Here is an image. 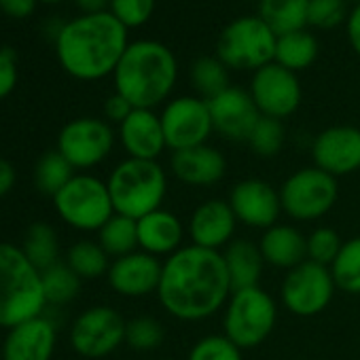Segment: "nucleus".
Instances as JSON below:
<instances>
[{
	"label": "nucleus",
	"instance_id": "1",
	"mask_svg": "<svg viewBox=\"0 0 360 360\" xmlns=\"http://www.w3.org/2000/svg\"><path fill=\"white\" fill-rule=\"evenodd\" d=\"M231 292L223 255L217 250L189 244L163 261L157 299L176 320H206L225 307Z\"/></svg>",
	"mask_w": 360,
	"mask_h": 360
},
{
	"label": "nucleus",
	"instance_id": "2",
	"mask_svg": "<svg viewBox=\"0 0 360 360\" xmlns=\"http://www.w3.org/2000/svg\"><path fill=\"white\" fill-rule=\"evenodd\" d=\"M127 45V28L104 11L66 22L56 39V53L70 77L98 81L115 72Z\"/></svg>",
	"mask_w": 360,
	"mask_h": 360
},
{
	"label": "nucleus",
	"instance_id": "3",
	"mask_svg": "<svg viewBox=\"0 0 360 360\" xmlns=\"http://www.w3.org/2000/svg\"><path fill=\"white\" fill-rule=\"evenodd\" d=\"M115 91L134 108L153 110L165 102L178 79V62L159 41L129 43L115 72Z\"/></svg>",
	"mask_w": 360,
	"mask_h": 360
},
{
	"label": "nucleus",
	"instance_id": "4",
	"mask_svg": "<svg viewBox=\"0 0 360 360\" xmlns=\"http://www.w3.org/2000/svg\"><path fill=\"white\" fill-rule=\"evenodd\" d=\"M45 305L43 274L22 246L0 242V328H13L43 316Z\"/></svg>",
	"mask_w": 360,
	"mask_h": 360
},
{
	"label": "nucleus",
	"instance_id": "5",
	"mask_svg": "<svg viewBox=\"0 0 360 360\" xmlns=\"http://www.w3.org/2000/svg\"><path fill=\"white\" fill-rule=\"evenodd\" d=\"M106 185L115 214L138 221L163 206L167 195V174L157 161L127 157L115 165Z\"/></svg>",
	"mask_w": 360,
	"mask_h": 360
},
{
	"label": "nucleus",
	"instance_id": "6",
	"mask_svg": "<svg viewBox=\"0 0 360 360\" xmlns=\"http://www.w3.org/2000/svg\"><path fill=\"white\" fill-rule=\"evenodd\" d=\"M278 320L276 299L261 286L233 290L225 303L223 335L229 337L242 352L267 341Z\"/></svg>",
	"mask_w": 360,
	"mask_h": 360
},
{
	"label": "nucleus",
	"instance_id": "7",
	"mask_svg": "<svg viewBox=\"0 0 360 360\" xmlns=\"http://www.w3.org/2000/svg\"><path fill=\"white\" fill-rule=\"evenodd\" d=\"M276 32L257 15L231 22L219 37L217 58L233 70H261L276 60Z\"/></svg>",
	"mask_w": 360,
	"mask_h": 360
},
{
	"label": "nucleus",
	"instance_id": "8",
	"mask_svg": "<svg viewBox=\"0 0 360 360\" xmlns=\"http://www.w3.org/2000/svg\"><path fill=\"white\" fill-rule=\"evenodd\" d=\"M51 200L58 217L79 231H100L115 214L108 185L91 174H75Z\"/></svg>",
	"mask_w": 360,
	"mask_h": 360
},
{
	"label": "nucleus",
	"instance_id": "9",
	"mask_svg": "<svg viewBox=\"0 0 360 360\" xmlns=\"http://www.w3.org/2000/svg\"><path fill=\"white\" fill-rule=\"evenodd\" d=\"M337 198V178L316 165L292 172L280 187L282 212L299 223L322 219L333 210Z\"/></svg>",
	"mask_w": 360,
	"mask_h": 360
},
{
	"label": "nucleus",
	"instance_id": "10",
	"mask_svg": "<svg viewBox=\"0 0 360 360\" xmlns=\"http://www.w3.org/2000/svg\"><path fill=\"white\" fill-rule=\"evenodd\" d=\"M335 290L337 286L330 267L303 261L301 265L286 271L280 286V299L290 314L299 318H311L330 305Z\"/></svg>",
	"mask_w": 360,
	"mask_h": 360
},
{
	"label": "nucleus",
	"instance_id": "11",
	"mask_svg": "<svg viewBox=\"0 0 360 360\" xmlns=\"http://www.w3.org/2000/svg\"><path fill=\"white\" fill-rule=\"evenodd\" d=\"M123 316L108 305H94L77 316L70 328L72 349L89 360L110 356L121 343H125Z\"/></svg>",
	"mask_w": 360,
	"mask_h": 360
},
{
	"label": "nucleus",
	"instance_id": "12",
	"mask_svg": "<svg viewBox=\"0 0 360 360\" xmlns=\"http://www.w3.org/2000/svg\"><path fill=\"white\" fill-rule=\"evenodd\" d=\"M159 117L165 144L172 153L208 144V138L214 131L208 102L200 96H180L169 100Z\"/></svg>",
	"mask_w": 360,
	"mask_h": 360
},
{
	"label": "nucleus",
	"instance_id": "13",
	"mask_svg": "<svg viewBox=\"0 0 360 360\" xmlns=\"http://www.w3.org/2000/svg\"><path fill=\"white\" fill-rule=\"evenodd\" d=\"M115 146V131L108 121L96 117H81L68 121L58 136V150L75 169H89L100 165Z\"/></svg>",
	"mask_w": 360,
	"mask_h": 360
},
{
	"label": "nucleus",
	"instance_id": "14",
	"mask_svg": "<svg viewBox=\"0 0 360 360\" xmlns=\"http://www.w3.org/2000/svg\"><path fill=\"white\" fill-rule=\"evenodd\" d=\"M250 96L263 117L284 121L301 104V83L295 72L271 62L255 72Z\"/></svg>",
	"mask_w": 360,
	"mask_h": 360
},
{
	"label": "nucleus",
	"instance_id": "15",
	"mask_svg": "<svg viewBox=\"0 0 360 360\" xmlns=\"http://www.w3.org/2000/svg\"><path fill=\"white\" fill-rule=\"evenodd\" d=\"M229 206L240 225L252 229H269L282 214L280 189H274L267 180L246 178L238 183L229 193Z\"/></svg>",
	"mask_w": 360,
	"mask_h": 360
},
{
	"label": "nucleus",
	"instance_id": "16",
	"mask_svg": "<svg viewBox=\"0 0 360 360\" xmlns=\"http://www.w3.org/2000/svg\"><path fill=\"white\" fill-rule=\"evenodd\" d=\"M314 165L341 178L360 169V129L354 125H333L320 131L311 144Z\"/></svg>",
	"mask_w": 360,
	"mask_h": 360
},
{
	"label": "nucleus",
	"instance_id": "17",
	"mask_svg": "<svg viewBox=\"0 0 360 360\" xmlns=\"http://www.w3.org/2000/svg\"><path fill=\"white\" fill-rule=\"evenodd\" d=\"M208 108L214 131L231 142H246L261 119L250 91L242 87H227L223 94L208 100Z\"/></svg>",
	"mask_w": 360,
	"mask_h": 360
},
{
	"label": "nucleus",
	"instance_id": "18",
	"mask_svg": "<svg viewBox=\"0 0 360 360\" xmlns=\"http://www.w3.org/2000/svg\"><path fill=\"white\" fill-rule=\"evenodd\" d=\"M161 269H163V261H159L157 257L144 250H136L131 255L115 259L108 267L106 278L117 295L140 299L153 292L157 295Z\"/></svg>",
	"mask_w": 360,
	"mask_h": 360
},
{
	"label": "nucleus",
	"instance_id": "19",
	"mask_svg": "<svg viewBox=\"0 0 360 360\" xmlns=\"http://www.w3.org/2000/svg\"><path fill=\"white\" fill-rule=\"evenodd\" d=\"M238 225L227 200H206L193 210L187 231L193 246L223 252L236 240Z\"/></svg>",
	"mask_w": 360,
	"mask_h": 360
},
{
	"label": "nucleus",
	"instance_id": "20",
	"mask_svg": "<svg viewBox=\"0 0 360 360\" xmlns=\"http://www.w3.org/2000/svg\"><path fill=\"white\" fill-rule=\"evenodd\" d=\"M56 341V324L45 316H37L9 328L3 341L0 360H51Z\"/></svg>",
	"mask_w": 360,
	"mask_h": 360
},
{
	"label": "nucleus",
	"instance_id": "21",
	"mask_svg": "<svg viewBox=\"0 0 360 360\" xmlns=\"http://www.w3.org/2000/svg\"><path fill=\"white\" fill-rule=\"evenodd\" d=\"M172 174L189 187H212L225 178L227 159L210 144L174 150L169 159Z\"/></svg>",
	"mask_w": 360,
	"mask_h": 360
},
{
	"label": "nucleus",
	"instance_id": "22",
	"mask_svg": "<svg viewBox=\"0 0 360 360\" xmlns=\"http://www.w3.org/2000/svg\"><path fill=\"white\" fill-rule=\"evenodd\" d=\"M119 140L127 157L157 161L167 148L161 117L148 108H134L131 115L119 125Z\"/></svg>",
	"mask_w": 360,
	"mask_h": 360
},
{
	"label": "nucleus",
	"instance_id": "23",
	"mask_svg": "<svg viewBox=\"0 0 360 360\" xmlns=\"http://www.w3.org/2000/svg\"><path fill=\"white\" fill-rule=\"evenodd\" d=\"M185 225L176 214L159 208L142 219H138V246L153 257H172L183 248Z\"/></svg>",
	"mask_w": 360,
	"mask_h": 360
},
{
	"label": "nucleus",
	"instance_id": "24",
	"mask_svg": "<svg viewBox=\"0 0 360 360\" xmlns=\"http://www.w3.org/2000/svg\"><path fill=\"white\" fill-rule=\"evenodd\" d=\"M265 265L290 271L292 267L307 261V236L292 225H280L265 229L259 240Z\"/></svg>",
	"mask_w": 360,
	"mask_h": 360
},
{
	"label": "nucleus",
	"instance_id": "25",
	"mask_svg": "<svg viewBox=\"0 0 360 360\" xmlns=\"http://www.w3.org/2000/svg\"><path fill=\"white\" fill-rule=\"evenodd\" d=\"M221 255L231 282V290L259 286L265 267V259L261 255L259 244L250 240H233Z\"/></svg>",
	"mask_w": 360,
	"mask_h": 360
},
{
	"label": "nucleus",
	"instance_id": "26",
	"mask_svg": "<svg viewBox=\"0 0 360 360\" xmlns=\"http://www.w3.org/2000/svg\"><path fill=\"white\" fill-rule=\"evenodd\" d=\"M307 7L309 0H259V18L282 37L307 26Z\"/></svg>",
	"mask_w": 360,
	"mask_h": 360
},
{
	"label": "nucleus",
	"instance_id": "27",
	"mask_svg": "<svg viewBox=\"0 0 360 360\" xmlns=\"http://www.w3.org/2000/svg\"><path fill=\"white\" fill-rule=\"evenodd\" d=\"M318 58V41L307 30H297L290 34L278 37L276 45V64L284 66L290 72L309 68Z\"/></svg>",
	"mask_w": 360,
	"mask_h": 360
},
{
	"label": "nucleus",
	"instance_id": "28",
	"mask_svg": "<svg viewBox=\"0 0 360 360\" xmlns=\"http://www.w3.org/2000/svg\"><path fill=\"white\" fill-rule=\"evenodd\" d=\"M98 244L104 248V252L112 261L140 250V246H138V221L123 217V214H112L108 219V223L98 231Z\"/></svg>",
	"mask_w": 360,
	"mask_h": 360
},
{
	"label": "nucleus",
	"instance_id": "29",
	"mask_svg": "<svg viewBox=\"0 0 360 360\" xmlns=\"http://www.w3.org/2000/svg\"><path fill=\"white\" fill-rule=\"evenodd\" d=\"M22 250L30 259V263L39 269L45 271L51 265L60 263V244H58V233L49 223H34L26 231Z\"/></svg>",
	"mask_w": 360,
	"mask_h": 360
},
{
	"label": "nucleus",
	"instance_id": "30",
	"mask_svg": "<svg viewBox=\"0 0 360 360\" xmlns=\"http://www.w3.org/2000/svg\"><path fill=\"white\" fill-rule=\"evenodd\" d=\"M72 178H75V167L58 148L45 153L34 167V185L43 195L49 198L58 195Z\"/></svg>",
	"mask_w": 360,
	"mask_h": 360
},
{
	"label": "nucleus",
	"instance_id": "31",
	"mask_svg": "<svg viewBox=\"0 0 360 360\" xmlns=\"http://www.w3.org/2000/svg\"><path fill=\"white\" fill-rule=\"evenodd\" d=\"M66 265L81 278V280H96L108 274L110 257L104 248L94 240H81L70 246L66 255Z\"/></svg>",
	"mask_w": 360,
	"mask_h": 360
},
{
	"label": "nucleus",
	"instance_id": "32",
	"mask_svg": "<svg viewBox=\"0 0 360 360\" xmlns=\"http://www.w3.org/2000/svg\"><path fill=\"white\" fill-rule=\"evenodd\" d=\"M191 83L202 100H212L219 94H223L229 85V68L219 60L210 56H202L191 66Z\"/></svg>",
	"mask_w": 360,
	"mask_h": 360
},
{
	"label": "nucleus",
	"instance_id": "33",
	"mask_svg": "<svg viewBox=\"0 0 360 360\" xmlns=\"http://www.w3.org/2000/svg\"><path fill=\"white\" fill-rule=\"evenodd\" d=\"M335 286L347 295H360V236L345 240L330 265Z\"/></svg>",
	"mask_w": 360,
	"mask_h": 360
},
{
	"label": "nucleus",
	"instance_id": "34",
	"mask_svg": "<svg viewBox=\"0 0 360 360\" xmlns=\"http://www.w3.org/2000/svg\"><path fill=\"white\" fill-rule=\"evenodd\" d=\"M41 274H43V288L47 297V305L70 303L81 290V278L66 263H56Z\"/></svg>",
	"mask_w": 360,
	"mask_h": 360
},
{
	"label": "nucleus",
	"instance_id": "35",
	"mask_svg": "<svg viewBox=\"0 0 360 360\" xmlns=\"http://www.w3.org/2000/svg\"><path fill=\"white\" fill-rule=\"evenodd\" d=\"M284 140H286L284 123L280 119H271V117H263L261 115V119L257 121V125L250 131L246 142H248L250 150L257 157L269 159V157H276L282 150Z\"/></svg>",
	"mask_w": 360,
	"mask_h": 360
},
{
	"label": "nucleus",
	"instance_id": "36",
	"mask_svg": "<svg viewBox=\"0 0 360 360\" xmlns=\"http://www.w3.org/2000/svg\"><path fill=\"white\" fill-rule=\"evenodd\" d=\"M165 330L153 316H136L125 324V343L136 352H150L163 343Z\"/></svg>",
	"mask_w": 360,
	"mask_h": 360
},
{
	"label": "nucleus",
	"instance_id": "37",
	"mask_svg": "<svg viewBox=\"0 0 360 360\" xmlns=\"http://www.w3.org/2000/svg\"><path fill=\"white\" fill-rule=\"evenodd\" d=\"M187 360H242V349L223 333L206 335L189 349Z\"/></svg>",
	"mask_w": 360,
	"mask_h": 360
},
{
	"label": "nucleus",
	"instance_id": "38",
	"mask_svg": "<svg viewBox=\"0 0 360 360\" xmlns=\"http://www.w3.org/2000/svg\"><path fill=\"white\" fill-rule=\"evenodd\" d=\"M343 242L341 236L330 227H316L307 236V261H314L318 265L330 267L337 259Z\"/></svg>",
	"mask_w": 360,
	"mask_h": 360
},
{
	"label": "nucleus",
	"instance_id": "39",
	"mask_svg": "<svg viewBox=\"0 0 360 360\" xmlns=\"http://www.w3.org/2000/svg\"><path fill=\"white\" fill-rule=\"evenodd\" d=\"M345 18L343 0H309L307 7V24L320 30L337 28Z\"/></svg>",
	"mask_w": 360,
	"mask_h": 360
},
{
	"label": "nucleus",
	"instance_id": "40",
	"mask_svg": "<svg viewBox=\"0 0 360 360\" xmlns=\"http://www.w3.org/2000/svg\"><path fill=\"white\" fill-rule=\"evenodd\" d=\"M155 0H110V13L125 26L138 28L150 20Z\"/></svg>",
	"mask_w": 360,
	"mask_h": 360
},
{
	"label": "nucleus",
	"instance_id": "41",
	"mask_svg": "<svg viewBox=\"0 0 360 360\" xmlns=\"http://www.w3.org/2000/svg\"><path fill=\"white\" fill-rule=\"evenodd\" d=\"M18 85V62H15V51L9 47L0 49V100L13 94Z\"/></svg>",
	"mask_w": 360,
	"mask_h": 360
},
{
	"label": "nucleus",
	"instance_id": "42",
	"mask_svg": "<svg viewBox=\"0 0 360 360\" xmlns=\"http://www.w3.org/2000/svg\"><path fill=\"white\" fill-rule=\"evenodd\" d=\"M131 110H134V106L123 96H119L117 91L104 102V115H106V119L110 123H119L121 125L131 115Z\"/></svg>",
	"mask_w": 360,
	"mask_h": 360
},
{
	"label": "nucleus",
	"instance_id": "43",
	"mask_svg": "<svg viewBox=\"0 0 360 360\" xmlns=\"http://www.w3.org/2000/svg\"><path fill=\"white\" fill-rule=\"evenodd\" d=\"M39 0H0V11L13 20H26L34 13Z\"/></svg>",
	"mask_w": 360,
	"mask_h": 360
},
{
	"label": "nucleus",
	"instance_id": "44",
	"mask_svg": "<svg viewBox=\"0 0 360 360\" xmlns=\"http://www.w3.org/2000/svg\"><path fill=\"white\" fill-rule=\"evenodd\" d=\"M347 39L352 49L360 56V3L347 15Z\"/></svg>",
	"mask_w": 360,
	"mask_h": 360
},
{
	"label": "nucleus",
	"instance_id": "45",
	"mask_svg": "<svg viewBox=\"0 0 360 360\" xmlns=\"http://www.w3.org/2000/svg\"><path fill=\"white\" fill-rule=\"evenodd\" d=\"M15 187V167L11 161L0 157V198H5Z\"/></svg>",
	"mask_w": 360,
	"mask_h": 360
},
{
	"label": "nucleus",
	"instance_id": "46",
	"mask_svg": "<svg viewBox=\"0 0 360 360\" xmlns=\"http://www.w3.org/2000/svg\"><path fill=\"white\" fill-rule=\"evenodd\" d=\"M75 5L83 11V15H96L110 9V0H75Z\"/></svg>",
	"mask_w": 360,
	"mask_h": 360
},
{
	"label": "nucleus",
	"instance_id": "47",
	"mask_svg": "<svg viewBox=\"0 0 360 360\" xmlns=\"http://www.w3.org/2000/svg\"><path fill=\"white\" fill-rule=\"evenodd\" d=\"M39 3H45V5H58L62 0H39Z\"/></svg>",
	"mask_w": 360,
	"mask_h": 360
},
{
	"label": "nucleus",
	"instance_id": "48",
	"mask_svg": "<svg viewBox=\"0 0 360 360\" xmlns=\"http://www.w3.org/2000/svg\"><path fill=\"white\" fill-rule=\"evenodd\" d=\"M0 352H3V341H0Z\"/></svg>",
	"mask_w": 360,
	"mask_h": 360
},
{
	"label": "nucleus",
	"instance_id": "49",
	"mask_svg": "<svg viewBox=\"0 0 360 360\" xmlns=\"http://www.w3.org/2000/svg\"><path fill=\"white\" fill-rule=\"evenodd\" d=\"M354 3H356V5H358V3H360V0H354Z\"/></svg>",
	"mask_w": 360,
	"mask_h": 360
},
{
	"label": "nucleus",
	"instance_id": "50",
	"mask_svg": "<svg viewBox=\"0 0 360 360\" xmlns=\"http://www.w3.org/2000/svg\"><path fill=\"white\" fill-rule=\"evenodd\" d=\"M248 3H252V0H248Z\"/></svg>",
	"mask_w": 360,
	"mask_h": 360
}]
</instances>
